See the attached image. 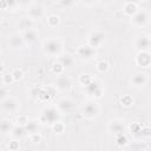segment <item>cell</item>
<instances>
[{
  "label": "cell",
  "instance_id": "obj_15",
  "mask_svg": "<svg viewBox=\"0 0 151 151\" xmlns=\"http://www.w3.org/2000/svg\"><path fill=\"white\" fill-rule=\"evenodd\" d=\"M17 26H18V29L21 33H24L25 31H28V29L33 28V19L29 18L28 15L27 17H22V18H20L18 20Z\"/></svg>",
  "mask_w": 151,
  "mask_h": 151
},
{
  "label": "cell",
  "instance_id": "obj_29",
  "mask_svg": "<svg viewBox=\"0 0 151 151\" xmlns=\"http://www.w3.org/2000/svg\"><path fill=\"white\" fill-rule=\"evenodd\" d=\"M92 80H93V78H92L88 73H83V74L79 76V78H78V83H79L80 85H83V86L88 85Z\"/></svg>",
  "mask_w": 151,
  "mask_h": 151
},
{
  "label": "cell",
  "instance_id": "obj_18",
  "mask_svg": "<svg viewBox=\"0 0 151 151\" xmlns=\"http://www.w3.org/2000/svg\"><path fill=\"white\" fill-rule=\"evenodd\" d=\"M22 37H24L26 44H33V42L37 41V39H38V37H39V33H38L37 29L31 28V29H28V31H25V32L22 33Z\"/></svg>",
  "mask_w": 151,
  "mask_h": 151
},
{
  "label": "cell",
  "instance_id": "obj_39",
  "mask_svg": "<svg viewBox=\"0 0 151 151\" xmlns=\"http://www.w3.org/2000/svg\"><path fill=\"white\" fill-rule=\"evenodd\" d=\"M7 147L11 151H17V150H19V142L18 140H11L7 145Z\"/></svg>",
  "mask_w": 151,
  "mask_h": 151
},
{
  "label": "cell",
  "instance_id": "obj_11",
  "mask_svg": "<svg viewBox=\"0 0 151 151\" xmlns=\"http://www.w3.org/2000/svg\"><path fill=\"white\" fill-rule=\"evenodd\" d=\"M71 85H72L71 79H70L67 76H65V74H60V76L57 77V80H55V87H57L59 91H61V92H66V91H68V90L71 88Z\"/></svg>",
  "mask_w": 151,
  "mask_h": 151
},
{
  "label": "cell",
  "instance_id": "obj_14",
  "mask_svg": "<svg viewBox=\"0 0 151 151\" xmlns=\"http://www.w3.org/2000/svg\"><path fill=\"white\" fill-rule=\"evenodd\" d=\"M109 131L113 134H118L125 131V124L120 119H113L109 123Z\"/></svg>",
  "mask_w": 151,
  "mask_h": 151
},
{
  "label": "cell",
  "instance_id": "obj_5",
  "mask_svg": "<svg viewBox=\"0 0 151 151\" xmlns=\"http://www.w3.org/2000/svg\"><path fill=\"white\" fill-rule=\"evenodd\" d=\"M77 57L80 59V60H91L94 55H96V48L91 47L88 44L87 45H81L77 48V52H76Z\"/></svg>",
  "mask_w": 151,
  "mask_h": 151
},
{
  "label": "cell",
  "instance_id": "obj_30",
  "mask_svg": "<svg viewBox=\"0 0 151 151\" xmlns=\"http://www.w3.org/2000/svg\"><path fill=\"white\" fill-rule=\"evenodd\" d=\"M58 5L61 8L65 9H70L76 5V0H58Z\"/></svg>",
  "mask_w": 151,
  "mask_h": 151
},
{
  "label": "cell",
  "instance_id": "obj_22",
  "mask_svg": "<svg viewBox=\"0 0 151 151\" xmlns=\"http://www.w3.org/2000/svg\"><path fill=\"white\" fill-rule=\"evenodd\" d=\"M12 129H13L12 122H11L9 119H7V118H2L1 122H0V130H1V132L5 134V133L11 132Z\"/></svg>",
  "mask_w": 151,
  "mask_h": 151
},
{
  "label": "cell",
  "instance_id": "obj_2",
  "mask_svg": "<svg viewBox=\"0 0 151 151\" xmlns=\"http://www.w3.org/2000/svg\"><path fill=\"white\" fill-rule=\"evenodd\" d=\"M60 117H61V113L57 106H47L41 111L39 116V122L42 124L52 125L53 123L60 120Z\"/></svg>",
  "mask_w": 151,
  "mask_h": 151
},
{
  "label": "cell",
  "instance_id": "obj_7",
  "mask_svg": "<svg viewBox=\"0 0 151 151\" xmlns=\"http://www.w3.org/2000/svg\"><path fill=\"white\" fill-rule=\"evenodd\" d=\"M104 40H105V34H104L101 31L96 29V31L91 32V34L88 35V38H87V44H88L91 47H93V48H98V47H100V46L103 45Z\"/></svg>",
  "mask_w": 151,
  "mask_h": 151
},
{
  "label": "cell",
  "instance_id": "obj_23",
  "mask_svg": "<svg viewBox=\"0 0 151 151\" xmlns=\"http://www.w3.org/2000/svg\"><path fill=\"white\" fill-rule=\"evenodd\" d=\"M46 22H47V26H48V27L54 28V27L59 26V24H60V18H59L57 14H51V15L47 17Z\"/></svg>",
  "mask_w": 151,
  "mask_h": 151
},
{
  "label": "cell",
  "instance_id": "obj_45",
  "mask_svg": "<svg viewBox=\"0 0 151 151\" xmlns=\"http://www.w3.org/2000/svg\"><path fill=\"white\" fill-rule=\"evenodd\" d=\"M150 47H151V40H150Z\"/></svg>",
  "mask_w": 151,
  "mask_h": 151
},
{
  "label": "cell",
  "instance_id": "obj_12",
  "mask_svg": "<svg viewBox=\"0 0 151 151\" xmlns=\"http://www.w3.org/2000/svg\"><path fill=\"white\" fill-rule=\"evenodd\" d=\"M136 64L139 67H147L151 65V54L147 51H139L136 57Z\"/></svg>",
  "mask_w": 151,
  "mask_h": 151
},
{
  "label": "cell",
  "instance_id": "obj_38",
  "mask_svg": "<svg viewBox=\"0 0 151 151\" xmlns=\"http://www.w3.org/2000/svg\"><path fill=\"white\" fill-rule=\"evenodd\" d=\"M29 138H31V142L34 143V144H38V143L41 142V134H40L39 132H34V133H32Z\"/></svg>",
  "mask_w": 151,
  "mask_h": 151
},
{
  "label": "cell",
  "instance_id": "obj_32",
  "mask_svg": "<svg viewBox=\"0 0 151 151\" xmlns=\"http://www.w3.org/2000/svg\"><path fill=\"white\" fill-rule=\"evenodd\" d=\"M52 129H53V131L55 133H63L64 130H65V124L63 122L58 120V122H55V123L52 124Z\"/></svg>",
  "mask_w": 151,
  "mask_h": 151
},
{
  "label": "cell",
  "instance_id": "obj_9",
  "mask_svg": "<svg viewBox=\"0 0 151 151\" xmlns=\"http://www.w3.org/2000/svg\"><path fill=\"white\" fill-rule=\"evenodd\" d=\"M25 45H26V41H25L22 34L15 33V34H12L8 39V47L11 50H14V51L22 50L25 47Z\"/></svg>",
  "mask_w": 151,
  "mask_h": 151
},
{
  "label": "cell",
  "instance_id": "obj_3",
  "mask_svg": "<svg viewBox=\"0 0 151 151\" xmlns=\"http://www.w3.org/2000/svg\"><path fill=\"white\" fill-rule=\"evenodd\" d=\"M100 107L96 101H87L81 106V114L86 119H94L98 117Z\"/></svg>",
  "mask_w": 151,
  "mask_h": 151
},
{
  "label": "cell",
  "instance_id": "obj_16",
  "mask_svg": "<svg viewBox=\"0 0 151 151\" xmlns=\"http://www.w3.org/2000/svg\"><path fill=\"white\" fill-rule=\"evenodd\" d=\"M134 47L138 51H147L150 47V38L146 35H140L134 41Z\"/></svg>",
  "mask_w": 151,
  "mask_h": 151
},
{
  "label": "cell",
  "instance_id": "obj_8",
  "mask_svg": "<svg viewBox=\"0 0 151 151\" xmlns=\"http://www.w3.org/2000/svg\"><path fill=\"white\" fill-rule=\"evenodd\" d=\"M147 81H149V77H147V74L145 72H137V73L132 74L131 78H130L131 85L133 87H136V88L144 87L147 84Z\"/></svg>",
  "mask_w": 151,
  "mask_h": 151
},
{
  "label": "cell",
  "instance_id": "obj_17",
  "mask_svg": "<svg viewBox=\"0 0 151 151\" xmlns=\"http://www.w3.org/2000/svg\"><path fill=\"white\" fill-rule=\"evenodd\" d=\"M57 107L60 112H67L73 109V101L70 98H61L57 103Z\"/></svg>",
  "mask_w": 151,
  "mask_h": 151
},
{
  "label": "cell",
  "instance_id": "obj_10",
  "mask_svg": "<svg viewBox=\"0 0 151 151\" xmlns=\"http://www.w3.org/2000/svg\"><path fill=\"white\" fill-rule=\"evenodd\" d=\"M149 21V14L145 12V11H137V13H134L132 17H131V24L133 26H137V27H143L147 24Z\"/></svg>",
  "mask_w": 151,
  "mask_h": 151
},
{
  "label": "cell",
  "instance_id": "obj_31",
  "mask_svg": "<svg viewBox=\"0 0 151 151\" xmlns=\"http://www.w3.org/2000/svg\"><path fill=\"white\" fill-rule=\"evenodd\" d=\"M120 104L125 107H130L132 104H133V98L130 96V94H124L122 98H120Z\"/></svg>",
  "mask_w": 151,
  "mask_h": 151
},
{
  "label": "cell",
  "instance_id": "obj_24",
  "mask_svg": "<svg viewBox=\"0 0 151 151\" xmlns=\"http://www.w3.org/2000/svg\"><path fill=\"white\" fill-rule=\"evenodd\" d=\"M51 70H52V72L54 73V74H57V76H60V74H64V71H65V66L59 61V60H57V61H54L53 64H52V66H51Z\"/></svg>",
  "mask_w": 151,
  "mask_h": 151
},
{
  "label": "cell",
  "instance_id": "obj_6",
  "mask_svg": "<svg viewBox=\"0 0 151 151\" xmlns=\"http://www.w3.org/2000/svg\"><path fill=\"white\" fill-rule=\"evenodd\" d=\"M85 90H86V92H87L88 96H91V97H93V98H97V99L101 98L103 94H104V88H103V86L100 85L99 81H97V80H94V79H93L88 85L85 86Z\"/></svg>",
  "mask_w": 151,
  "mask_h": 151
},
{
  "label": "cell",
  "instance_id": "obj_13",
  "mask_svg": "<svg viewBox=\"0 0 151 151\" xmlns=\"http://www.w3.org/2000/svg\"><path fill=\"white\" fill-rule=\"evenodd\" d=\"M44 7L40 6V5H31L27 9V15L32 19H41L44 17Z\"/></svg>",
  "mask_w": 151,
  "mask_h": 151
},
{
  "label": "cell",
  "instance_id": "obj_26",
  "mask_svg": "<svg viewBox=\"0 0 151 151\" xmlns=\"http://www.w3.org/2000/svg\"><path fill=\"white\" fill-rule=\"evenodd\" d=\"M12 83H14V78H13V76H12V73H5V72H2L1 73V84L2 85H5V86H8V85H11Z\"/></svg>",
  "mask_w": 151,
  "mask_h": 151
},
{
  "label": "cell",
  "instance_id": "obj_27",
  "mask_svg": "<svg viewBox=\"0 0 151 151\" xmlns=\"http://www.w3.org/2000/svg\"><path fill=\"white\" fill-rule=\"evenodd\" d=\"M27 133L32 134L34 132H38V122L37 120H28V123L25 125Z\"/></svg>",
  "mask_w": 151,
  "mask_h": 151
},
{
  "label": "cell",
  "instance_id": "obj_21",
  "mask_svg": "<svg viewBox=\"0 0 151 151\" xmlns=\"http://www.w3.org/2000/svg\"><path fill=\"white\" fill-rule=\"evenodd\" d=\"M137 11H138V6L136 2H125V5L123 6L124 14H126L129 17H132L134 13H137Z\"/></svg>",
  "mask_w": 151,
  "mask_h": 151
},
{
  "label": "cell",
  "instance_id": "obj_19",
  "mask_svg": "<svg viewBox=\"0 0 151 151\" xmlns=\"http://www.w3.org/2000/svg\"><path fill=\"white\" fill-rule=\"evenodd\" d=\"M58 60L65 66V68H71V67H73V65H74V58H73L71 54H68V53H66V54H60Z\"/></svg>",
  "mask_w": 151,
  "mask_h": 151
},
{
  "label": "cell",
  "instance_id": "obj_36",
  "mask_svg": "<svg viewBox=\"0 0 151 151\" xmlns=\"http://www.w3.org/2000/svg\"><path fill=\"white\" fill-rule=\"evenodd\" d=\"M139 134H140L142 137H144V138H147V137L151 136V129H150L149 126H142Z\"/></svg>",
  "mask_w": 151,
  "mask_h": 151
},
{
  "label": "cell",
  "instance_id": "obj_40",
  "mask_svg": "<svg viewBox=\"0 0 151 151\" xmlns=\"http://www.w3.org/2000/svg\"><path fill=\"white\" fill-rule=\"evenodd\" d=\"M7 93H8V92H7V90L5 88V85H2L1 88H0V99L2 100V99H5V98H7V97H8Z\"/></svg>",
  "mask_w": 151,
  "mask_h": 151
},
{
  "label": "cell",
  "instance_id": "obj_20",
  "mask_svg": "<svg viewBox=\"0 0 151 151\" xmlns=\"http://www.w3.org/2000/svg\"><path fill=\"white\" fill-rule=\"evenodd\" d=\"M11 133H12V136H13L14 138L20 139V138H22V137H25V136L27 134V131H26V127H25V126L17 124L15 126H13Z\"/></svg>",
  "mask_w": 151,
  "mask_h": 151
},
{
  "label": "cell",
  "instance_id": "obj_41",
  "mask_svg": "<svg viewBox=\"0 0 151 151\" xmlns=\"http://www.w3.org/2000/svg\"><path fill=\"white\" fill-rule=\"evenodd\" d=\"M96 1L97 0H80V2L83 5H85V6H92V5L96 4Z\"/></svg>",
  "mask_w": 151,
  "mask_h": 151
},
{
  "label": "cell",
  "instance_id": "obj_43",
  "mask_svg": "<svg viewBox=\"0 0 151 151\" xmlns=\"http://www.w3.org/2000/svg\"><path fill=\"white\" fill-rule=\"evenodd\" d=\"M138 0H125V2H136L137 4Z\"/></svg>",
  "mask_w": 151,
  "mask_h": 151
},
{
  "label": "cell",
  "instance_id": "obj_25",
  "mask_svg": "<svg viewBox=\"0 0 151 151\" xmlns=\"http://www.w3.org/2000/svg\"><path fill=\"white\" fill-rule=\"evenodd\" d=\"M127 143H129V140H127V137H126V134H125L124 132L116 134V144H117L118 146L123 147V146L127 145Z\"/></svg>",
  "mask_w": 151,
  "mask_h": 151
},
{
  "label": "cell",
  "instance_id": "obj_35",
  "mask_svg": "<svg viewBox=\"0 0 151 151\" xmlns=\"http://www.w3.org/2000/svg\"><path fill=\"white\" fill-rule=\"evenodd\" d=\"M140 129H142V125L139 123H132L130 125V131L132 133H134V134H138L140 132Z\"/></svg>",
  "mask_w": 151,
  "mask_h": 151
},
{
  "label": "cell",
  "instance_id": "obj_1",
  "mask_svg": "<svg viewBox=\"0 0 151 151\" xmlns=\"http://www.w3.org/2000/svg\"><path fill=\"white\" fill-rule=\"evenodd\" d=\"M42 52L48 57H59L63 52V42L57 37H51L42 42Z\"/></svg>",
  "mask_w": 151,
  "mask_h": 151
},
{
  "label": "cell",
  "instance_id": "obj_4",
  "mask_svg": "<svg viewBox=\"0 0 151 151\" xmlns=\"http://www.w3.org/2000/svg\"><path fill=\"white\" fill-rule=\"evenodd\" d=\"M19 106H20V101L14 97L8 96L7 98L1 100V109L6 113H9V114L15 113L19 110Z\"/></svg>",
  "mask_w": 151,
  "mask_h": 151
},
{
  "label": "cell",
  "instance_id": "obj_44",
  "mask_svg": "<svg viewBox=\"0 0 151 151\" xmlns=\"http://www.w3.org/2000/svg\"><path fill=\"white\" fill-rule=\"evenodd\" d=\"M149 38H150V40H151V34H150V35H149Z\"/></svg>",
  "mask_w": 151,
  "mask_h": 151
},
{
  "label": "cell",
  "instance_id": "obj_34",
  "mask_svg": "<svg viewBox=\"0 0 151 151\" xmlns=\"http://www.w3.org/2000/svg\"><path fill=\"white\" fill-rule=\"evenodd\" d=\"M28 117L26 116V114H18L17 116V124L18 125H22V126H25L27 123H28Z\"/></svg>",
  "mask_w": 151,
  "mask_h": 151
},
{
  "label": "cell",
  "instance_id": "obj_33",
  "mask_svg": "<svg viewBox=\"0 0 151 151\" xmlns=\"http://www.w3.org/2000/svg\"><path fill=\"white\" fill-rule=\"evenodd\" d=\"M11 73L13 76V78H14V81H19V80H21L24 78V71L21 68H14Z\"/></svg>",
  "mask_w": 151,
  "mask_h": 151
},
{
  "label": "cell",
  "instance_id": "obj_28",
  "mask_svg": "<svg viewBox=\"0 0 151 151\" xmlns=\"http://www.w3.org/2000/svg\"><path fill=\"white\" fill-rule=\"evenodd\" d=\"M96 68H97V71L100 72V73H106V72L109 71V68H110V65H109V63L105 61V60H99V61L97 63V65H96Z\"/></svg>",
  "mask_w": 151,
  "mask_h": 151
},
{
  "label": "cell",
  "instance_id": "obj_42",
  "mask_svg": "<svg viewBox=\"0 0 151 151\" xmlns=\"http://www.w3.org/2000/svg\"><path fill=\"white\" fill-rule=\"evenodd\" d=\"M100 2H103V4H105V5H109V4H112L114 0H99Z\"/></svg>",
  "mask_w": 151,
  "mask_h": 151
},
{
  "label": "cell",
  "instance_id": "obj_46",
  "mask_svg": "<svg viewBox=\"0 0 151 151\" xmlns=\"http://www.w3.org/2000/svg\"><path fill=\"white\" fill-rule=\"evenodd\" d=\"M138 1H144V0H138Z\"/></svg>",
  "mask_w": 151,
  "mask_h": 151
},
{
  "label": "cell",
  "instance_id": "obj_37",
  "mask_svg": "<svg viewBox=\"0 0 151 151\" xmlns=\"http://www.w3.org/2000/svg\"><path fill=\"white\" fill-rule=\"evenodd\" d=\"M5 2L7 5V9H15L19 6L18 0H5Z\"/></svg>",
  "mask_w": 151,
  "mask_h": 151
}]
</instances>
